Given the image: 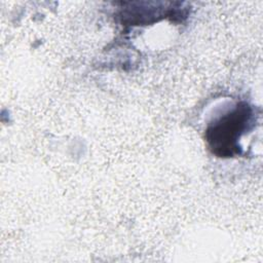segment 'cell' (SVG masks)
Masks as SVG:
<instances>
[{"instance_id":"obj_1","label":"cell","mask_w":263,"mask_h":263,"mask_svg":"<svg viewBox=\"0 0 263 263\" xmlns=\"http://www.w3.org/2000/svg\"><path fill=\"white\" fill-rule=\"evenodd\" d=\"M254 110L246 102L238 103L232 110L210 123L205 129V141L213 154L229 158L241 153L238 141L252 128Z\"/></svg>"}]
</instances>
